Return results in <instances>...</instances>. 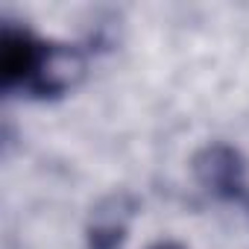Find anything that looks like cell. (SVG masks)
Masks as SVG:
<instances>
[{"label":"cell","instance_id":"277c9868","mask_svg":"<svg viewBox=\"0 0 249 249\" xmlns=\"http://www.w3.org/2000/svg\"><path fill=\"white\" fill-rule=\"evenodd\" d=\"M85 71V59L76 47H68V44H44V53H41V62H38V71L30 82V94L36 97H56V94H65Z\"/></svg>","mask_w":249,"mask_h":249},{"label":"cell","instance_id":"5b68a950","mask_svg":"<svg viewBox=\"0 0 249 249\" xmlns=\"http://www.w3.org/2000/svg\"><path fill=\"white\" fill-rule=\"evenodd\" d=\"M150 249H185V246H179V243H173V240H164V243H156V246H150Z\"/></svg>","mask_w":249,"mask_h":249},{"label":"cell","instance_id":"3957f363","mask_svg":"<svg viewBox=\"0 0 249 249\" xmlns=\"http://www.w3.org/2000/svg\"><path fill=\"white\" fill-rule=\"evenodd\" d=\"M44 53V41L30 36L27 30L6 27L0 36V79L6 88H30L38 62Z\"/></svg>","mask_w":249,"mask_h":249},{"label":"cell","instance_id":"7a4b0ae2","mask_svg":"<svg viewBox=\"0 0 249 249\" xmlns=\"http://www.w3.org/2000/svg\"><path fill=\"white\" fill-rule=\"evenodd\" d=\"M132 214H135V199L123 191L100 199L85 229V249H123Z\"/></svg>","mask_w":249,"mask_h":249},{"label":"cell","instance_id":"6da1fadb","mask_svg":"<svg viewBox=\"0 0 249 249\" xmlns=\"http://www.w3.org/2000/svg\"><path fill=\"white\" fill-rule=\"evenodd\" d=\"M194 179L202 191L217 199H240L246 191V164L243 156L229 144H205L191 161Z\"/></svg>","mask_w":249,"mask_h":249}]
</instances>
